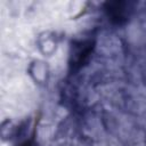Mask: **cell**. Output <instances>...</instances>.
<instances>
[{
	"label": "cell",
	"mask_w": 146,
	"mask_h": 146,
	"mask_svg": "<svg viewBox=\"0 0 146 146\" xmlns=\"http://www.w3.org/2000/svg\"><path fill=\"white\" fill-rule=\"evenodd\" d=\"M94 47L95 42L91 40L78 41L73 44L72 52L70 56V68L72 72L79 71L88 62Z\"/></svg>",
	"instance_id": "cell-1"
},
{
	"label": "cell",
	"mask_w": 146,
	"mask_h": 146,
	"mask_svg": "<svg viewBox=\"0 0 146 146\" xmlns=\"http://www.w3.org/2000/svg\"><path fill=\"white\" fill-rule=\"evenodd\" d=\"M131 3L127 1H111L105 3V13L108 19L114 24H123L129 17Z\"/></svg>",
	"instance_id": "cell-2"
},
{
	"label": "cell",
	"mask_w": 146,
	"mask_h": 146,
	"mask_svg": "<svg viewBox=\"0 0 146 146\" xmlns=\"http://www.w3.org/2000/svg\"><path fill=\"white\" fill-rule=\"evenodd\" d=\"M17 146H33V143H32V140H31V139H26V140H24V141L19 143Z\"/></svg>",
	"instance_id": "cell-3"
}]
</instances>
